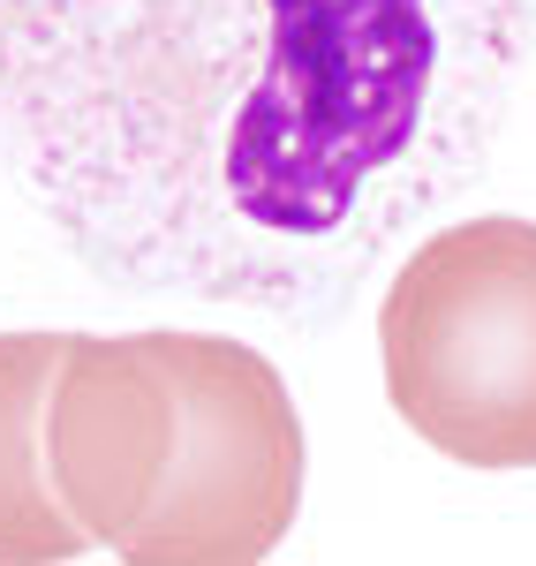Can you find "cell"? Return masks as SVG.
<instances>
[{"mask_svg": "<svg viewBox=\"0 0 536 566\" xmlns=\"http://www.w3.org/2000/svg\"><path fill=\"white\" fill-rule=\"evenodd\" d=\"M529 0H0V159L114 287L317 325L492 167Z\"/></svg>", "mask_w": 536, "mask_h": 566, "instance_id": "obj_1", "label": "cell"}, {"mask_svg": "<svg viewBox=\"0 0 536 566\" xmlns=\"http://www.w3.org/2000/svg\"><path fill=\"white\" fill-rule=\"evenodd\" d=\"M393 416L461 469H536V219H461L378 303Z\"/></svg>", "mask_w": 536, "mask_h": 566, "instance_id": "obj_2", "label": "cell"}, {"mask_svg": "<svg viewBox=\"0 0 536 566\" xmlns=\"http://www.w3.org/2000/svg\"><path fill=\"white\" fill-rule=\"evenodd\" d=\"M181 392L175 469L122 544L129 566H258L303 506V423L258 348L220 333H167Z\"/></svg>", "mask_w": 536, "mask_h": 566, "instance_id": "obj_3", "label": "cell"}, {"mask_svg": "<svg viewBox=\"0 0 536 566\" xmlns=\"http://www.w3.org/2000/svg\"><path fill=\"white\" fill-rule=\"evenodd\" d=\"M181 392L167 333H69L45 392V476L91 544H129L175 469Z\"/></svg>", "mask_w": 536, "mask_h": 566, "instance_id": "obj_4", "label": "cell"}, {"mask_svg": "<svg viewBox=\"0 0 536 566\" xmlns=\"http://www.w3.org/2000/svg\"><path fill=\"white\" fill-rule=\"evenodd\" d=\"M69 333H0V566H61L91 536L45 476V392Z\"/></svg>", "mask_w": 536, "mask_h": 566, "instance_id": "obj_5", "label": "cell"}]
</instances>
